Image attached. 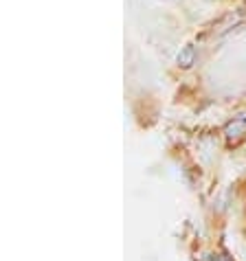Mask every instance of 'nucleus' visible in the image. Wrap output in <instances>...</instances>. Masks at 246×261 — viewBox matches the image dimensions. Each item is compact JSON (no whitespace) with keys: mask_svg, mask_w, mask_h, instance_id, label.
<instances>
[{"mask_svg":"<svg viewBox=\"0 0 246 261\" xmlns=\"http://www.w3.org/2000/svg\"><path fill=\"white\" fill-rule=\"evenodd\" d=\"M193 55H196V50H193V46H187L183 53H178V64L180 66H191L193 64Z\"/></svg>","mask_w":246,"mask_h":261,"instance_id":"f03ea898","label":"nucleus"},{"mask_svg":"<svg viewBox=\"0 0 246 261\" xmlns=\"http://www.w3.org/2000/svg\"><path fill=\"white\" fill-rule=\"evenodd\" d=\"M227 136H229V141H240L246 136V114H242V117H235L233 121L229 123V127H227Z\"/></svg>","mask_w":246,"mask_h":261,"instance_id":"f257e3e1","label":"nucleus"}]
</instances>
